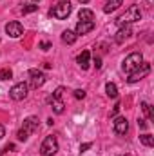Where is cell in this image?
Wrapping results in <instances>:
<instances>
[{"label":"cell","instance_id":"cell-22","mask_svg":"<svg viewBox=\"0 0 154 156\" xmlns=\"http://www.w3.org/2000/svg\"><path fill=\"white\" fill-rule=\"evenodd\" d=\"M35 11H38V5H35V4H29V5H24V7H22V13H24V15L35 13Z\"/></svg>","mask_w":154,"mask_h":156},{"label":"cell","instance_id":"cell-15","mask_svg":"<svg viewBox=\"0 0 154 156\" xmlns=\"http://www.w3.org/2000/svg\"><path fill=\"white\" fill-rule=\"evenodd\" d=\"M121 2L123 0H107V4L103 5V13H113V11H116L121 5Z\"/></svg>","mask_w":154,"mask_h":156},{"label":"cell","instance_id":"cell-24","mask_svg":"<svg viewBox=\"0 0 154 156\" xmlns=\"http://www.w3.org/2000/svg\"><path fill=\"white\" fill-rule=\"evenodd\" d=\"M75 98H76V100H83V98H85V91H83V89H76V91H75Z\"/></svg>","mask_w":154,"mask_h":156},{"label":"cell","instance_id":"cell-32","mask_svg":"<svg viewBox=\"0 0 154 156\" xmlns=\"http://www.w3.org/2000/svg\"><path fill=\"white\" fill-rule=\"evenodd\" d=\"M78 2H82V4H87V2H89V0H78Z\"/></svg>","mask_w":154,"mask_h":156},{"label":"cell","instance_id":"cell-23","mask_svg":"<svg viewBox=\"0 0 154 156\" xmlns=\"http://www.w3.org/2000/svg\"><path fill=\"white\" fill-rule=\"evenodd\" d=\"M64 91H65L64 87H56V89H54V93H53V100H60V98H62V94H64Z\"/></svg>","mask_w":154,"mask_h":156},{"label":"cell","instance_id":"cell-17","mask_svg":"<svg viewBox=\"0 0 154 156\" xmlns=\"http://www.w3.org/2000/svg\"><path fill=\"white\" fill-rule=\"evenodd\" d=\"M105 94H107L109 98H118V87H116V83L109 82V83L105 85Z\"/></svg>","mask_w":154,"mask_h":156},{"label":"cell","instance_id":"cell-27","mask_svg":"<svg viewBox=\"0 0 154 156\" xmlns=\"http://www.w3.org/2000/svg\"><path fill=\"white\" fill-rule=\"evenodd\" d=\"M94 66H96V69H100V67H102V58H100V56H96V58H94Z\"/></svg>","mask_w":154,"mask_h":156},{"label":"cell","instance_id":"cell-16","mask_svg":"<svg viewBox=\"0 0 154 156\" xmlns=\"http://www.w3.org/2000/svg\"><path fill=\"white\" fill-rule=\"evenodd\" d=\"M93 16H94V13H93L91 9H80V13H78L80 22H91Z\"/></svg>","mask_w":154,"mask_h":156},{"label":"cell","instance_id":"cell-3","mask_svg":"<svg viewBox=\"0 0 154 156\" xmlns=\"http://www.w3.org/2000/svg\"><path fill=\"white\" fill-rule=\"evenodd\" d=\"M142 62H143L142 53H131L129 56H125V60H123V64H121V69L131 75L132 71H136V69L142 66Z\"/></svg>","mask_w":154,"mask_h":156},{"label":"cell","instance_id":"cell-21","mask_svg":"<svg viewBox=\"0 0 154 156\" xmlns=\"http://www.w3.org/2000/svg\"><path fill=\"white\" fill-rule=\"evenodd\" d=\"M9 78H13V71L9 67L0 69V80H9Z\"/></svg>","mask_w":154,"mask_h":156},{"label":"cell","instance_id":"cell-5","mask_svg":"<svg viewBox=\"0 0 154 156\" xmlns=\"http://www.w3.org/2000/svg\"><path fill=\"white\" fill-rule=\"evenodd\" d=\"M58 153V142H56V136L49 134L45 136V140L42 142V147H40V154L42 156H54Z\"/></svg>","mask_w":154,"mask_h":156},{"label":"cell","instance_id":"cell-2","mask_svg":"<svg viewBox=\"0 0 154 156\" xmlns=\"http://www.w3.org/2000/svg\"><path fill=\"white\" fill-rule=\"evenodd\" d=\"M38 129V118L37 116H29L24 120V125H22V129L18 131V134H16V138L20 140V142H26L27 138H29V134L31 133H35Z\"/></svg>","mask_w":154,"mask_h":156},{"label":"cell","instance_id":"cell-6","mask_svg":"<svg viewBox=\"0 0 154 156\" xmlns=\"http://www.w3.org/2000/svg\"><path fill=\"white\" fill-rule=\"evenodd\" d=\"M149 73H151V64H149V62H142V66H140L136 71L131 73V76L127 78V82H129V83H136V82H140L142 78H145Z\"/></svg>","mask_w":154,"mask_h":156},{"label":"cell","instance_id":"cell-28","mask_svg":"<svg viewBox=\"0 0 154 156\" xmlns=\"http://www.w3.org/2000/svg\"><path fill=\"white\" fill-rule=\"evenodd\" d=\"M138 127L140 129H147V122L145 120H138Z\"/></svg>","mask_w":154,"mask_h":156},{"label":"cell","instance_id":"cell-1","mask_svg":"<svg viewBox=\"0 0 154 156\" xmlns=\"http://www.w3.org/2000/svg\"><path fill=\"white\" fill-rule=\"evenodd\" d=\"M138 20H142V9H140L138 5H131V7L116 20V24H118V26H131L132 22H138Z\"/></svg>","mask_w":154,"mask_h":156},{"label":"cell","instance_id":"cell-20","mask_svg":"<svg viewBox=\"0 0 154 156\" xmlns=\"http://www.w3.org/2000/svg\"><path fill=\"white\" fill-rule=\"evenodd\" d=\"M142 111L147 115L149 120H154V113H152V109H151V105H149L147 102H142Z\"/></svg>","mask_w":154,"mask_h":156},{"label":"cell","instance_id":"cell-19","mask_svg":"<svg viewBox=\"0 0 154 156\" xmlns=\"http://www.w3.org/2000/svg\"><path fill=\"white\" fill-rule=\"evenodd\" d=\"M64 107H65V105H64L62 100H53V111H54L56 115H62V113H64Z\"/></svg>","mask_w":154,"mask_h":156},{"label":"cell","instance_id":"cell-13","mask_svg":"<svg viewBox=\"0 0 154 156\" xmlns=\"http://www.w3.org/2000/svg\"><path fill=\"white\" fill-rule=\"evenodd\" d=\"M89 58H91V53H89V51H82L76 58L78 66H80L82 69H89V62H91Z\"/></svg>","mask_w":154,"mask_h":156},{"label":"cell","instance_id":"cell-33","mask_svg":"<svg viewBox=\"0 0 154 156\" xmlns=\"http://www.w3.org/2000/svg\"><path fill=\"white\" fill-rule=\"evenodd\" d=\"M0 156H5V151H2V153H0Z\"/></svg>","mask_w":154,"mask_h":156},{"label":"cell","instance_id":"cell-34","mask_svg":"<svg viewBox=\"0 0 154 156\" xmlns=\"http://www.w3.org/2000/svg\"><path fill=\"white\" fill-rule=\"evenodd\" d=\"M120 156H131V154H120Z\"/></svg>","mask_w":154,"mask_h":156},{"label":"cell","instance_id":"cell-25","mask_svg":"<svg viewBox=\"0 0 154 156\" xmlns=\"http://www.w3.org/2000/svg\"><path fill=\"white\" fill-rule=\"evenodd\" d=\"M120 107H121V105H120V102H116V105L113 107V111H111V116H113V118H114L116 115H118V111H120Z\"/></svg>","mask_w":154,"mask_h":156},{"label":"cell","instance_id":"cell-35","mask_svg":"<svg viewBox=\"0 0 154 156\" xmlns=\"http://www.w3.org/2000/svg\"><path fill=\"white\" fill-rule=\"evenodd\" d=\"M33 2H40V0H33Z\"/></svg>","mask_w":154,"mask_h":156},{"label":"cell","instance_id":"cell-18","mask_svg":"<svg viewBox=\"0 0 154 156\" xmlns=\"http://www.w3.org/2000/svg\"><path fill=\"white\" fill-rule=\"evenodd\" d=\"M140 142H142L145 147H152L154 145V138L151 134H142V136H140Z\"/></svg>","mask_w":154,"mask_h":156},{"label":"cell","instance_id":"cell-30","mask_svg":"<svg viewBox=\"0 0 154 156\" xmlns=\"http://www.w3.org/2000/svg\"><path fill=\"white\" fill-rule=\"evenodd\" d=\"M5 153H9V151H15V144H9V145H5V149H4Z\"/></svg>","mask_w":154,"mask_h":156},{"label":"cell","instance_id":"cell-26","mask_svg":"<svg viewBox=\"0 0 154 156\" xmlns=\"http://www.w3.org/2000/svg\"><path fill=\"white\" fill-rule=\"evenodd\" d=\"M91 147H93V144H91V142H87V144H82V145H80V151L83 153V151H87V149H91Z\"/></svg>","mask_w":154,"mask_h":156},{"label":"cell","instance_id":"cell-11","mask_svg":"<svg viewBox=\"0 0 154 156\" xmlns=\"http://www.w3.org/2000/svg\"><path fill=\"white\" fill-rule=\"evenodd\" d=\"M131 35H132V29H131V26H121V27H120V31L116 33L114 42H116V44H123V40L129 38Z\"/></svg>","mask_w":154,"mask_h":156},{"label":"cell","instance_id":"cell-31","mask_svg":"<svg viewBox=\"0 0 154 156\" xmlns=\"http://www.w3.org/2000/svg\"><path fill=\"white\" fill-rule=\"evenodd\" d=\"M5 136V129H4V125H0V140Z\"/></svg>","mask_w":154,"mask_h":156},{"label":"cell","instance_id":"cell-9","mask_svg":"<svg viewBox=\"0 0 154 156\" xmlns=\"http://www.w3.org/2000/svg\"><path fill=\"white\" fill-rule=\"evenodd\" d=\"M29 76H31V83H29L31 89H38L40 85L45 83V75L38 69H29Z\"/></svg>","mask_w":154,"mask_h":156},{"label":"cell","instance_id":"cell-10","mask_svg":"<svg viewBox=\"0 0 154 156\" xmlns=\"http://www.w3.org/2000/svg\"><path fill=\"white\" fill-rule=\"evenodd\" d=\"M129 131V122L125 116H114V133L116 134H125Z\"/></svg>","mask_w":154,"mask_h":156},{"label":"cell","instance_id":"cell-7","mask_svg":"<svg viewBox=\"0 0 154 156\" xmlns=\"http://www.w3.org/2000/svg\"><path fill=\"white\" fill-rule=\"evenodd\" d=\"M27 91H29V85H27V83H24V82H20V83H15V85L11 87L9 96H11L13 100L20 102V100H24V98L27 96Z\"/></svg>","mask_w":154,"mask_h":156},{"label":"cell","instance_id":"cell-14","mask_svg":"<svg viewBox=\"0 0 154 156\" xmlns=\"http://www.w3.org/2000/svg\"><path fill=\"white\" fill-rule=\"evenodd\" d=\"M76 38H78V35L75 33V31L65 29V31L62 33V42H64V44H69V45H71V44H75V42H76Z\"/></svg>","mask_w":154,"mask_h":156},{"label":"cell","instance_id":"cell-8","mask_svg":"<svg viewBox=\"0 0 154 156\" xmlns=\"http://www.w3.org/2000/svg\"><path fill=\"white\" fill-rule=\"evenodd\" d=\"M5 33H7L11 38H20L22 33H24V27H22V24H20L18 20H13V22L5 24Z\"/></svg>","mask_w":154,"mask_h":156},{"label":"cell","instance_id":"cell-4","mask_svg":"<svg viewBox=\"0 0 154 156\" xmlns=\"http://www.w3.org/2000/svg\"><path fill=\"white\" fill-rule=\"evenodd\" d=\"M71 2L69 0H60L51 11H49V15L51 16H54V18H58V20H65L69 15H71Z\"/></svg>","mask_w":154,"mask_h":156},{"label":"cell","instance_id":"cell-12","mask_svg":"<svg viewBox=\"0 0 154 156\" xmlns=\"http://www.w3.org/2000/svg\"><path fill=\"white\" fill-rule=\"evenodd\" d=\"M93 29H94V22H93V20H91V22H78L75 33H76V35H87V33L93 31Z\"/></svg>","mask_w":154,"mask_h":156},{"label":"cell","instance_id":"cell-29","mask_svg":"<svg viewBox=\"0 0 154 156\" xmlns=\"http://www.w3.org/2000/svg\"><path fill=\"white\" fill-rule=\"evenodd\" d=\"M40 47H42L44 51H47V49L51 47V44H49V42H42V44H40Z\"/></svg>","mask_w":154,"mask_h":156}]
</instances>
